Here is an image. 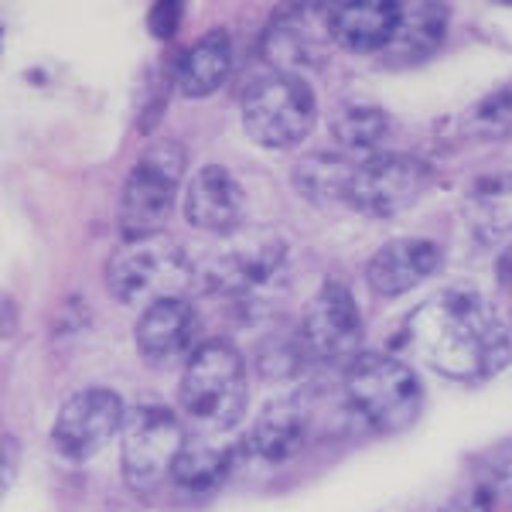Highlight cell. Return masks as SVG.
Returning a JSON list of instances; mask_svg holds the SVG:
<instances>
[{
	"mask_svg": "<svg viewBox=\"0 0 512 512\" xmlns=\"http://www.w3.org/2000/svg\"><path fill=\"white\" fill-rule=\"evenodd\" d=\"M403 338L424 366L461 383L492 379L512 362L509 325L475 291L434 294L407 318Z\"/></svg>",
	"mask_w": 512,
	"mask_h": 512,
	"instance_id": "1",
	"label": "cell"
},
{
	"mask_svg": "<svg viewBox=\"0 0 512 512\" xmlns=\"http://www.w3.org/2000/svg\"><path fill=\"white\" fill-rule=\"evenodd\" d=\"M444 512H489V502H485L482 492H465V495H458Z\"/></svg>",
	"mask_w": 512,
	"mask_h": 512,
	"instance_id": "27",
	"label": "cell"
},
{
	"mask_svg": "<svg viewBox=\"0 0 512 512\" xmlns=\"http://www.w3.org/2000/svg\"><path fill=\"white\" fill-rule=\"evenodd\" d=\"M188 441L175 410L158 403H137L123 420V478L134 489H154L175 472V461Z\"/></svg>",
	"mask_w": 512,
	"mask_h": 512,
	"instance_id": "9",
	"label": "cell"
},
{
	"mask_svg": "<svg viewBox=\"0 0 512 512\" xmlns=\"http://www.w3.org/2000/svg\"><path fill=\"white\" fill-rule=\"evenodd\" d=\"M198 332V315L192 308V301L185 297H164L144 308L140 315L134 338H137V352L144 355V362L151 366H168V362L181 359L195 342Z\"/></svg>",
	"mask_w": 512,
	"mask_h": 512,
	"instance_id": "16",
	"label": "cell"
},
{
	"mask_svg": "<svg viewBox=\"0 0 512 512\" xmlns=\"http://www.w3.org/2000/svg\"><path fill=\"white\" fill-rule=\"evenodd\" d=\"M441 246L431 239L407 236V239H393V243L379 246L373 260L366 263V284L373 287V294L393 297L414 291L424 280H431L441 267Z\"/></svg>",
	"mask_w": 512,
	"mask_h": 512,
	"instance_id": "15",
	"label": "cell"
},
{
	"mask_svg": "<svg viewBox=\"0 0 512 512\" xmlns=\"http://www.w3.org/2000/svg\"><path fill=\"white\" fill-rule=\"evenodd\" d=\"M188 154L178 140H154L140 151L120 192V233L123 239L154 236L168 219L178 198V185L185 178Z\"/></svg>",
	"mask_w": 512,
	"mask_h": 512,
	"instance_id": "6",
	"label": "cell"
},
{
	"mask_svg": "<svg viewBox=\"0 0 512 512\" xmlns=\"http://www.w3.org/2000/svg\"><path fill=\"white\" fill-rule=\"evenodd\" d=\"M246 195L239 181L219 164L198 168L185 188V219L202 233L229 236L243 226Z\"/></svg>",
	"mask_w": 512,
	"mask_h": 512,
	"instance_id": "14",
	"label": "cell"
},
{
	"mask_svg": "<svg viewBox=\"0 0 512 512\" xmlns=\"http://www.w3.org/2000/svg\"><path fill=\"white\" fill-rule=\"evenodd\" d=\"M311 424H315L311 393L280 396L270 407H263V414L256 417V424L246 434L243 448L263 465H284L304 448V441L311 437Z\"/></svg>",
	"mask_w": 512,
	"mask_h": 512,
	"instance_id": "13",
	"label": "cell"
},
{
	"mask_svg": "<svg viewBox=\"0 0 512 512\" xmlns=\"http://www.w3.org/2000/svg\"><path fill=\"white\" fill-rule=\"evenodd\" d=\"M386 113L379 106H366V103H352L342 106V110L332 117V137L345 151H359V154H376L379 140L386 137Z\"/></svg>",
	"mask_w": 512,
	"mask_h": 512,
	"instance_id": "23",
	"label": "cell"
},
{
	"mask_svg": "<svg viewBox=\"0 0 512 512\" xmlns=\"http://www.w3.org/2000/svg\"><path fill=\"white\" fill-rule=\"evenodd\" d=\"M291 280V256L284 239L253 233L236 239L205 267V287L236 318L256 321L277 308Z\"/></svg>",
	"mask_w": 512,
	"mask_h": 512,
	"instance_id": "2",
	"label": "cell"
},
{
	"mask_svg": "<svg viewBox=\"0 0 512 512\" xmlns=\"http://www.w3.org/2000/svg\"><path fill=\"white\" fill-rule=\"evenodd\" d=\"M243 130L260 147H294L311 134L318 120L315 89L301 76L270 72L243 93Z\"/></svg>",
	"mask_w": 512,
	"mask_h": 512,
	"instance_id": "7",
	"label": "cell"
},
{
	"mask_svg": "<svg viewBox=\"0 0 512 512\" xmlns=\"http://www.w3.org/2000/svg\"><path fill=\"white\" fill-rule=\"evenodd\" d=\"M355 158H342V154H308L297 161L294 185L308 202L315 205H345V192H349Z\"/></svg>",
	"mask_w": 512,
	"mask_h": 512,
	"instance_id": "22",
	"label": "cell"
},
{
	"mask_svg": "<svg viewBox=\"0 0 512 512\" xmlns=\"http://www.w3.org/2000/svg\"><path fill=\"white\" fill-rule=\"evenodd\" d=\"M229 69H233V41L226 31H209V35L192 41L181 55L175 69L178 93L188 99L212 96L226 82Z\"/></svg>",
	"mask_w": 512,
	"mask_h": 512,
	"instance_id": "20",
	"label": "cell"
},
{
	"mask_svg": "<svg viewBox=\"0 0 512 512\" xmlns=\"http://www.w3.org/2000/svg\"><path fill=\"white\" fill-rule=\"evenodd\" d=\"M239 451L243 448H239L236 441H229L226 434L195 431V434H188L171 478L188 492H212L233 475Z\"/></svg>",
	"mask_w": 512,
	"mask_h": 512,
	"instance_id": "18",
	"label": "cell"
},
{
	"mask_svg": "<svg viewBox=\"0 0 512 512\" xmlns=\"http://www.w3.org/2000/svg\"><path fill=\"white\" fill-rule=\"evenodd\" d=\"M465 134L478 140L512 137V82L499 86L485 99H478L472 110L465 113Z\"/></svg>",
	"mask_w": 512,
	"mask_h": 512,
	"instance_id": "24",
	"label": "cell"
},
{
	"mask_svg": "<svg viewBox=\"0 0 512 512\" xmlns=\"http://www.w3.org/2000/svg\"><path fill=\"white\" fill-rule=\"evenodd\" d=\"M495 280L506 294H512V243L502 250V256L495 260Z\"/></svg>",
	"mask_w": 512,
	"mask_h": 512,
	"instance_id": "28",
	"label": "cell"
},
{
	"mask_svg": "<svg viewBox=\"0 0 512 512\" xmlns=\"http://www.w3.org/2000/svg\"><path fill=\"white\" fill-rule=\"evenodd\" d=\"M123 420H127V407L120 396L103 386H89L62 403L52 441L69 461H86L96 451H103L117 431H123Z\"/></svg>",
	"mask_w": 512,
	"mask_h": 512,
	"instance_id": "11",
	"label": "cell"
},
{
	"mask_svg": "<svg viewBox=\"0 0 512 512\" xmlns=\"http://www.w3.org/2000/svg\"><path fill=\"white\" fill-rule=\"evenodd\" d=\"M301 345L308 359L318 362H349L362 349V315L352 291L338 280L318 287V294L308 301L301 315Z\"/></svg>",
	"mask_w": 512,
	"mask_h": 512,
	"instance_id": "10",
	"label": "cell"
},
{
	"mask_svg": "<svg viewBox=\"0 0 512 512\" xmlns=\"http://www.w3.org/2000/svg\"><path fill=\"white\" fill-rule=\"evenodd\" d=\"M188 280H192V260L185 246L164 233L123 239V246L106 263V291L130 308L178 297Z\"/></svg>",
	"mask_w": 512,
	"mask_h": 512,
	"instance_id": "5",
	"label": "cell"
},
{
	"mask_svg": "<svg viewBox=\"0 0 512 512\" xmlns=\"http://www.w3.org/2000/svg\"><path fill=\"white\" fill-rule=\"evenodd\" d=\"M181 21H185V7H181L178 0H161V4H154L151 14H147V28H151V35L161 41L175 38Z\"/></svg>",
	"mask_w": 512,
	"mask_h": 512,
	"instance_id": "25",
	"label": "cell"
},
{
	"mask_svg": "<svg viewBox=\"0 0 512 512\" xmlns=\"http://www.w3.org/2000/svg\"><path fill=\"white\" fill-rule=\"evenodd\" d=\"M495 489H499L502 499L512 506V451L506 454V461H502V468H499V482H495Z\"/></svg>",
	"mask_w": 512,
	"mask_h": 512,
	"instance_id": "29",
	"label": "cell"
},
{
	"mask_svg": "<svg viewBox=\"0 0 512 512\" xmlns=\"http://www.w3.org/2000/svg\"><path fill=\"white\" fill-rule=\"evenodd\" d=\"M465 219L478 236V243H499L512 236V175L478 178L465 195Z\"/></svg>",
	"mask_w": 512,
	"mask_h": 512,
	"instance_id": "21",
	"label": "cell"
},
{
	"mask_svg": "<svg viewBox=\"0 0 512 512\" xmlns=\"http://www.w3.org/2000/svg\"><path fill=\"white\" fill-rule=\"evenodd\" d=\"M188 424L205 434H229L246 414V366L243 355L226 338L198 345L188 355L178 386Z\"/></svg>",
	"mask_w": 512,
	"mask_h": 512,
	"instance_id": "4",
	"label": "cell"
},
{
	"mask_svg": "<svg viewBox=\"0 0 512 512\" xmlns=\"http://www.w3.org/2000/svg\"><path fill=\"white\" fill-rule=\"evenodd\" d=\"M328 35V7H287L277 14L263 38V55L274 65V72L301 76L325 62Z\"/></svg>",
	"mask_w": 512,
	"mask_h": 512,
	"instance_id": "12",
	"label": "cell"
},
{
	"mask_svg": "<svg viewBox=\"0 0 512 512\" xmlns=\"http://www.w3.org/2000/svg\"><path fill=\"white\" fill-rule=\"evenodd\" d=\"M431 185V168L414 154L376 151L355 158L345 205L369 219H393L396 212L410 209Z\"/></svg>",
	"mask_w": 512,
	"mask_h": 512,
	"instance_id": "8",
	"label": "cell"
},
{
	"mask_svg": "<svg viewBox=\"0 0 512 512\" xmlns=\"http://www.w3.org/2000/svg\"><path fill=\"white\" fill-rule=\"evenodd\" d=\"M18 458H21V448L11 434H4V489L14 485V468H18Z\"/></svg>",
	"mask_w": 512,
	"mask_h": 512,
	"instance_id": "26",
	"label": "cell"
},
{
	"mask_svg": "<svg viewBox=\"0 0 512 512\" xmlns=\"http://www.w3.org/2000/svg\"><path fill=\"white\" fill-rule=\"evenodd\" d=\"M345 410L376 434H400L424 410V386L407 362L383 352H359L342 373Z\"/></svg>",
	"mask_w": 512,
	"mask_h": 512,
	"instance_id": "3",
	"label": "cell"
},
{
	"mask_svg": "<svg viewBox=\"0 0 512 512\" xmlns=\"http://www.w3.org/2000/svg\"><path fill=\"white\" fill-rule=\"evenodd\" d=\"M400 4L393 0H359V4H335L328 7V35L338 48L355 55L383 52L390 45Z\"/></svg>",
	"mask_w": 512,
	"mask_h": 512,
	"instance_id": "17",
	"label": "cell"
},
{
	"mask_svg": "<svg viewBox=\"0 0 512 512\" xmlns=\"http://www.w3.org/2000/svg\"><path fill=\"white\" fill-rule=\"evenodd\" d=\"M448 31V7L444 4H400V21L383 48L386 65H417L431 59Z\"/></svg>",
	"mask_w": 512,
	"mask_h": 512,
	"instance_id": "19",
	"label": "cell"
}]
</instances>
